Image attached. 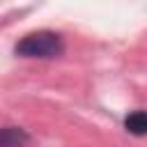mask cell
Wrapping results in <instances>:
<instances>
[{
	"label": "cell",
	"mask_w": 147,
	"mask_h": 147,
	"mask_svg": "<svg viewBox=\"0 0 147 147\" xmlns=\"http://www.w3.org/2000/svg\"><path fill=\"white\" fill-rule=\"evenodd\" d=\"M124 129L133 136H147V110H133L124 119Z\"/></svg>",
	"instance_id": "3957f363"
},
{
	"label": "cell",
	"mask_w": 147,
	"mask_h": 147,
	"mask_svg": "<svg viewBox=\"0 0 147 147\" xmlns=\"http://www.w3.org/2000/svg\"><path fill=\"white\" fill-rule=\"evenodd\" d=\"M30 142V133L21 126H2L0 129V147H25Z\"/></svg>",
	"instance_id": "7a4b0ae2"
},
{
	"label": "cell",
	"mask_w": 147,
	"mask_h": 147,
	"mask_svg": "<svg viewBox=\"0 0 147 147\" xmlns=\"http://www.w3.org/2000/svg\"><path fill=\"white\" fill-rule=\"evenodd\" d=\"M14 53L21 57H41V60L60 57L64 53V39L53 30H37L25 34L14 46Z\"/></svg>",
	"instance_id": "6da1fadb"
}]
</instances>
